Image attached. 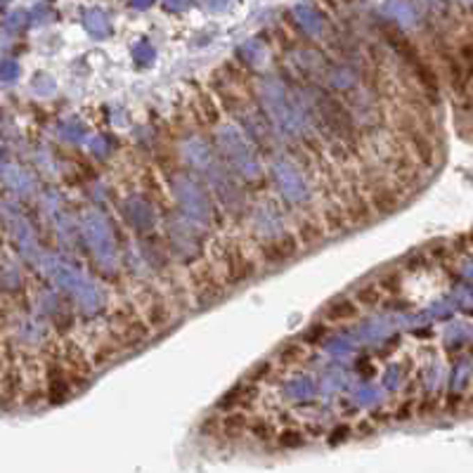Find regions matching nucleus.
Here are the masks:
<instances>
[{
  "label": "nucleus",
  "mask_w": 473,
  "mask_h": 473,
  "mask_svg": "<svg viewBox=\"0 0 473 473\" xmlns=\"http://www.w3.org/2000/svg\"><path fill=\"white\" fill-rule=\"evenodd\" d=\"M114 325H116V332H114V341L121 350H133V348H142L147 343L149 336H152V329L145 325L142 317H137V313L130 305H123V308H116L114 313Z\"/></svg>",
  "instance_id": "1"
},
{
  "label": "nucleus",
  "mask_w": 473,
  "mask_h": 473,
  "mask_svg": "<svg viewBox=\"0 0 473 473\" xmlns=\"http://www.w3.org/2000/svg\"><path fill=\"white\" fill-rule=\"evenodd\" d=\"M189 289L192 296L199 308H208V305L218 303L225 296V284L220 274L215 272L213 265L208 263H196L189 272Z\"/></svg>",
  "instance_id": "2"
},
{
  "label": "nucleus",
  "mask_w": 473,
  "mask_h": 473,
  "mask_svg": "<svg viewBox=\"0 0 473 473\" xmlns=\"http://www.w3.org/2000/svg\"><path fill=\"white\" fill-rule=\"evenodd\" d=\"M59 364H62L64 374H67V379L71 383V388H86L88 383L93 379V362L91 357L83 352V348H79L76 343H67L64 346V350L59 352Z\"/></svg>",
  "instance_id": "3"
},
{
  "label": "nucleus",
  "mask_w": 473,
  "mask_h": 473,
  "mask_svg": "<svg viewBox=\"0 0 473 473\" xmlns=\"http://www.w3.org/2000/svg\"><path fill=\"white\" fill-rule=\"evenodd\" d=\"M220 265H223V282L242 284L256 274V263L244 254L239 244H227L220 254Z\"/></svg>",
  "instance_id": "4"
},
{
  "label": "nucleus",
  "mask_w": 473,
  "mask_h": 473,
  "mask_svg": "<svg viewBox=\"0 0 473 473\" xmlns=\"http://www.w3.org/2000/svg\"><path fill=\"white\" fill-rule=\"evenodd\" d=\"M258 254H261V258L265 263H270V265H282V263L293 261L298 254H301V244H298L296 235L286 232L282 237H274L270 242L261 244Z\"/></svg>",
  "instance_id": "5"
},
{
  "label": "nucleus",
  "mask_w": 473,
  "mask_h": 473,
  "mask_svg": "<svg viewBox=\"0 0 473 473\" xmlns=\"http://www.w3.org/2000/svg\"><path fill=\"white\" fill-rule=\"evenodd\" d=\"M142 320H145V325L154 332H166V329L171 327L173 322V308H171V301H166L161 293L152 291L149 296L142 301Z\"/></svg>",
  "instance_id": "6"
},
{
  "label": "nucleus",
  "mask_w": 473,
  "mask_h": 473,
  "mask_svg": "<svg viewBox=\"0 0 473 473\" xmlns=\"http://www.w3.org/2000/svg\"><path fill=\"white\" fill-rule=\"evenodd\" d=\"M45 374H47V388H45V400L50 405H64L71 400V395H74V388H71V383L67 379V374H64L62 364L55 357V360L47 362L45 367Z\"/></svg>",
  "instance_id": "7"
},
{
  "label": "nucleus",
  "mask_w": 473,
  "mask_h": 473,
  "mask_svg": "<svg viewBox=\"0 0 473 473\" xmlns=\"http://www.w3.org/2000/svg\"><path fill=\"white\" fill-rule=\"evenodd\" d=\"M405 140L412 149V159H414L417 164H421L424 169H433L435 157H438V149H435L433 137H431L424 128H417V130L405 133Z\"/></svg>",
  "instance_id": "8"
},
{
  "label": "nucleus",
  "mask_w": 473,
  "mask_h": 473,
  "mask_svg": "<svg viewBox=\"0 0 473 473\" xmlns=\"http://www.w3.org/2000/svg\"><path fill=\"white\" fill-rule=\"evenodd\" d=\"M367 203L372 206L374 215H393L403 206V199H400V192L393 187V185H376V187L369 189V199Z\"/></svg>",
  "instance_id": "9"
},
{
  "label": "nucleus",
  "mask_w": 473,
  "mask_h": 473,
  "mask_svg": "<svg viewBox=\"0 0 473 473\" xmlns=\"http://www.w3.org/2000/svg\"><path fill=\"white\" fill-rule=\"evenodd\" d=\"M256 395H258V391H256L254 383H249V381L237 383V386H232L230 391H227L223 398L218 400V410H223V412H244L247 407L254 405Z\"/></svg>",
  "instance_id": "10"
},
{
  "label": "nucleus",
  "mask_w": 473,
  "mask_h": 473,
  "mask_svg": "<svg viewBox=\"0 0 473 473\" xmlns=\"http://www.w3.org/2000/svg\"><path fill=\"white\" fill-rule=\"evenodd\" d=\"M357 315H360V308H357L350 296H339V298H334V301H329L325 313H322L325 322H329V325L350 322V320H355Z\"/></svg>",
  "instance_id": "11"
},
{
  "label": "nucleus",
  "mask_w": 473,
  "mask_h": 473,
  "mask_svg": "<svg viewBox=\"0 0 473 473\" xmlns=\"http://www.w3.org/2000/svg\"><path fill=\"white\" fill-rule=\"evenodd\" d=\"M247 424L249 414H244V412H225V417L220 419V433L227 440H239L247 433Z\"/></svg>",
  "instance_id": "12"
},
{
  "label": "nucleus",
  "mask_w": 473,
  "mask_h": 473,
  "mask_svg": "<svg viewBox=\"0 0 473 473\" xmlns=\"http://www.w3.org/2000/svg\"><path fill=\"white\" fill-rule=\"evenodd\" d=\"M343 215H346V223L352 225V227H364V225H369L376 218L374 211H372V206H369L364 196L355 199L350 206H346Z\"/></svg>",
  "instance_id": "13"
},
{
  "label": "nucleus",
  "mask_w": 473,
  "mask_h": 473,
  "mask_svg": "<svg viewBox=\"0 0 473 473\" xmlns=\"http://www.w3.org/2000/svg\"><path fill=\"white\" fill-rule=\"evenodd\" d=\"M352 301H355L357 308H376L381 301H383V291L379 289V284L376 282H364L355 289L352 293Z\"/></svg>",
  "instance_id": "14"
},
{
  "label": "nucleus",
  "mask_w": 473,
  "mask_h": 473,
  "mask_svg": "<svg viewBox=\"0 0 473 473\" xmlns=\"http://www.w3.org/2000/svg\"><path fill=\"white\" fill-rule=\"evenodd\" d=\"M305 357H308V346L301 341H286L277 350V360L282 364H301Z\"/></svg>",
  "instance_id": "15"
},
{
  "label": "nucleus",
  "mask_w": 473,
  "mask_h": 473,
  "mask_svg": "<svg viewBox=\"0 0 473 473\" xmlns=\"http://www.w3.org/2000/svg\"><path fill=\"white\" fill-rule=\"evenodd\" d=\"M20 391H22L20 372L10 369V372H5L3 376H0V400H5V403H15Z\"/></svg>",
  "instance_id": "16"
},
{
  "label": "nucleus",
  "mask_w": 473,
  "mask_h": 473,
  "mask_svg": "<svg viewBox=\"0 0 473 473\" xmlns=\"http://www.w3.org/2000/svg\"><path fill=\"white\" fill-rule=\"evenodd\" d=\"M121 352V348L116 346V341L114 339H102L98 346H95V350H93V355H91V362H93V367L95 364H100V367H104V364H109L114 357Z\"/></svg>",
  "instance_id": "17"
},
{
  "label": "nucleus",
  "mask_w": 473,
  "mask_h": 473,
  "mask_svg": "<svg viewBox=\"0 0 473 473\" xmlns=\"http://www.w3.org/2000/svg\"><path fill=\"white\" fill-rule=\"evenodd\" d=\"M298 244H305V247H317L325 239V227L313 223V220H305L303 225H298Z\"/></svg>",
  "instance_id": "18"
},
{
  "label": "nucleus",
  "mask_w": 473,
  "mask_h": 473,
  "mask_svg": "<svg viewBox=\"0 0 473 473\" xmlns=\"http://www.w3.org/2000/svg\"><path fill=\"white\" fill-rule=\"evenodd\" d=\"M247 433L254 435L256 440H272V435L277 433L274 431V424L270 419L265 417H249V424H247Z\"/></svg>",
  "instance_id": "19"
},
{
  "label": "nucleus",
  "mask_w": 473,
  "mask_h": 473,
  "mask_svg": "<svg viewBox=\"0 0 473 473\" xmlns=\"http://www.w3.org/2000/svg\"><path fill=\"white\" fill-rule=\"evenodd\" d=\"M196 114H203V123H218L220 121V107L215 98H211L208 93H201L196 100Z\"/></svg>",
  "instance_id": "20"
},
{
  "label": "nucleus",
  "mask_w": 473,
  "mask_h": 473,
  "mask_svg": "<svg viewBox=\"0 0 473 473\" xmlns=\"http://www.w3.org/2000/svg\"><path fill=\"white\" fill-rule=\"evenodd\" d=\"M325 232L329 230L332 235H336V232H341L346 227V215L343 211H336V208H327L325 211Z\"/></svg>",
  "instance_id": "21"
},
{
  "label": "nucleus",
  "mask_w": 473,
  "mask_h": 473,
  "mask_svg": "<svg viewBox=\"0 0 473 473\" xmlns=\"http://www.w3.org/2000/svg\"><path fill=\"white\" fill-rule=\"evenodd\" d=\"M277 442L286 450H296V447H303L308 440H305V433H301V431H282L277 435Z\"/></svg>",
  "instance_id": "22"
},
{
  "label": "nucleus",
  "mask_w": 473,
  "mask_h": 473,
  "mask_svg": "<svg viewBox=\"0 0 473 473\" xmlns=\"http://www.w3.org/2000/svg\"><path fill=\"white\" fill-rule=\"evenodd\" d=\"M376 284H379V289L383 291V296H386V293H398L400 291V272L398 270L383 272Z\"/></svg>",
  "instance_id": "23"
},
{
  "label": "nucleus",
  "mask_w": 473,
  "mask_h": 473,
  "mask_svg": "<svg viewBox=\"0 0 473 473\" xmlns=\"http://www.w3.org/2000/svg\"><path fill=\"white\" fill-rule=\"evenodd\" d=\"M445 410L450 412V414H462V412H466L469 410V398H466V395H462V393H450L445 398Z\"/></svg>",
  "instance_id": "24"
},
{
  "label": "nucleus",
  "mask_w": 473,
  "mask_h": 473,
  "mask_svg": "<svg viewBox=\"0 0 473 473\" xmlns=\"http://www.w3.org/2000/svg\"><path fill=\"white\" fill-rule=\"evenodd\" d=\"M327 334H329V327L325 325V322H320V325H313V327L308 329V332L303 334L301 343H305V346H308V343H320V341L325 339Z\"/></svg>",
  "instance_id": "25"
},
{
  "label": "nucleus",
  "mask_w": 473,
  "mask_h": 473,
  "mask_svg": "<svg viewBox=\"0 0 473 473\" xmlns=\"http://www.w3.org/2000/svg\"><path fill=\"white\" fill-rule=\"evenodd\" d=\"M272 372V362H267V360H263V362H258V364H254V367L249 369L247 372V381L249 383H254V381H261L263 376H267Z\"/></svg>",
  "instance_id": "26"
},
{
  "label": "nucleus",
  "mask_w": 473,
  "mask_h": 473,
  "mask_svg": "<svg viewBox=\"0 0 473 473\" xmlns=\"http://www.w3.org/2000/svg\"><path fill=\"white\" fill-rule=\"evenodd\" d=\"M414 400H405L403 405H398L395 407V412H393V419L395 421H410L412 417H414Z\"/></svg>",
  "instance_id": "27"
},
{
  "label": "nucleus",
  "mask_w": 473,
  "mask_h": 473,
  "mask_svg": "<svg viewBox=\"0 0 473 473\" xmlns=\"http://www.w3.org/2000/svg\"><path fill=\"white\" fill-rule=\"evenodd\" d=\"M201 433L206 435V438H215V435H220V417H206L201 421Z\"/></svg>",
  "instance_id": "28"
},
{
  "label": "nucleus",
  "mask_w": 473,
  "mask_h": 473,
  "mask_svg": "<svg viewBox=\"0 0 473 473\" xmlns=\"http://www.w3.org/2000/svg\"><path fill=\"white\" fill-rule=\"evenodd\" d=\"M350 433H352V431H350V426H348V424H341V426H336V428H334L332 431V433H329V445H339V442H346V440H348L350 438Z\"/></svg>",
  "instance_id": "29"
},
{
  "label": "nucleus",
  "mask_w": 473,
  "mask_h": 473,
  "mask_svg": "<svg viewBox=\"0 0 473 473\" xmlns=\"http://www.w3.org/2000/svg\"><path fill=\"white\" fill-rule=\"evenodd\" d=\"M355 431H357V435H364V438H369V435L374 433V424L367 419V421H360V424H357V428H355Z\"/></svg>",
  "instance_id": "30"
},
{
  "label": "nucleus",
  "mask_w": 473,
  "mask_h": 473,
  "mask_svg": "<svg viewBox=\"0 0 473 473\" xmlns=\"http://www.w3.org/2000/svg\"><path fill=\"white\" fill-rule=\"evenodd\" d=\"M388 414H391V412H386V410H376L374 414L369 417V421H374V424H386L388 419H391Z\"/></svg>",
  "instance_id": "31"
},
{
  "label": "nucleus",
  "mask_w": 473,
  "mask_h": 473,
  "mask_svg": "<svg viewBox=\"0 0 473 473\" xmlns=\"http://www.w3.org/2000/svg\"><path fill=\"white\" fill-rule=\"evenodd\" d=\"M0 357H3V348H0Z\"/></svg>",
  "instance_id": "32"
}]
</instances>
